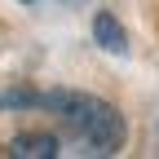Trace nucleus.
Masks as SVG:
<instances>
[{
    "instance_id": "7ed1b4c3",
    "label": "nucleus",
    "mask_w": 159,
    "mask_h": 159,
    "mask_svg": "<svg viewBox=\"0 0 159 159\" xmlns=\"http://www.w3.org/2000/svg\"><path fill=\"white\" fill-rule=\"evenodd\" d=\"M93 35H97V44L111 49V53H124L128 49V35H124V27H119L111 13H97L93 18Z\"/></svg>"
},
{
    "instance_id": "f03ea898",
    "label": "nucleus",
    "mask_w": 159,
    "mask_h": 159,
    "mask_svg": "<svg viewBox=\"0 0 159 159\" xmlns=\"http://www.w3.org/2000/svg\"><path fill=\"white\" fill-rule=\"evenodd\" d=\"M13 159H53L57 155V137L53 133H18L9 142Z\"/></svg>"
},
{
    "instance_id": "f257e3e1",
    "label": "nucleus",
    "mask_w": 159,
    "mask_h": 159,
    "mask_svg": "<svg viewBox=\"0 0 159 159\" xmlns=\"http://www.w3.org/2000/svg\"><path fill=\"white\" fill-rule=\"evenodd\" d=\"M40 106H49L62 115V124L80 137L84 146H93L97 155H115L124 146V115H119L111 102L102 97H89V93H49L40 97Z\"/></svg>"
}]
</instances>
